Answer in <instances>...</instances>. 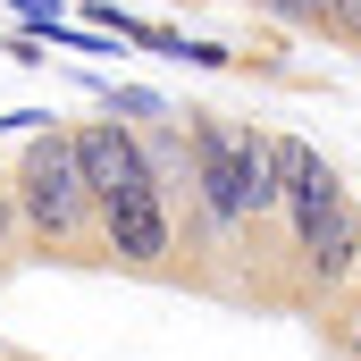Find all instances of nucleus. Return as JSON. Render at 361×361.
Here are the masks:
<instances>
[{"label":"nucleus","mask_w":361,"mask_h":361,"mask_svg":"<svg viewBox=\"0 0 361 361\" xmlns=\"http://www.w3.org/2000/svg\"><path fill=\"white\" fill-rule=\"evenodd\" d=\"M328 353H336V361H361V302L345 311V319H328Z\"/></svg>","instance_id":"6"},{"label":"nucleus","mask_w":361,"mask_h":361,"mask_svg":"<svg viewBox=\"0 0 361 361\" xmlns=\"http://www.w3.org/2000/svg\"><path fill=\"white\" fill-rule=\"evenodd\" d=\"M269 152H277V193H286V235H294V227L319 219L345 185H336V169L319 160V143H302V135H269Z\"/></svg>","instance_id":"4"},{"label":"nucleus","mask_w":361,"mask_h":361,"mask_svg":"<svg viewBox=\"0 0 361 361\" xmlns=\"http://www.w3.org/2000/svg\"><path fill=\"white\" fill-rule=\"evenodd\" d=\"M252 8L294 25V34H336V0H252Z\"/></svg>","instance_id":"5"},{"label":"nucleus","mask_w":361,"mask_h":361,"mask_svg":"<svg viewBox=\"0 0 361 361\" xmlns=\"http://www.w3.org/2000/svg\"><path fill=\"white\" fill-rule=\"evenodd\" d=\"M76 160L92 177V202H101V252L126 277H160V286H185V235H177V202L143 152V126H126L118 109L109 118H85L76 126Z\"/></svg>","instance_id":"1"},{"label":"nucleus","mask_w":361,"mask_h":361,"mask_svg":"<svg viewBox=\"0 0 361 361\" xmlns=\"http://www.w3.org/2000/svg\"><path fill=\"white\" fill-rule=\"evenodd\" d=\"M8 193H17V219H25V244L42 261H109L101 252V202H92V177L76 160V126H34L17 169H8Z\"/></svg>","instance_id":"2"},{"label":"nucleus","mask_w":361,"mask_h":361,"mask_svg":"<svg viewBox=\"0 0 361 361\" xmlns=\"http://www.w3.org/2000/svg\"><path fill=\"white\" fill-rule=\"evenodd\" d=\"M336 42L361 51V0H336Z\"/></svg>","instance_id":"8"},{"label":"nucleus","mask_w":361,"mask_h":361,"mask_svg":"<svg viewBox=\"0 0 361 361\" xmlns=\"http://www.w3.org/2000/svg\"><path fill=\"white\" fill-rule=\"evenodd\" d=\"M17 235H25V219H17V193L0 185V277H8V261H17Z\"/></svg>","instance_id":"7"},{"label":"nucleus","mask_w":361,"mask_h":361,"mask_svg":"<svg viewBox=\"0 0 361 361\" xmlns=\"http://www.w3.org/2000/svg\"><path fill=\"white\" fill-rule=\"evenodd\" d=\"M286 252H294V302H328V294H345V286L361 277V202L336 193L319 219H302V227L286 235Z\"/></svg>","instance_id":"3"}]
</instances>
